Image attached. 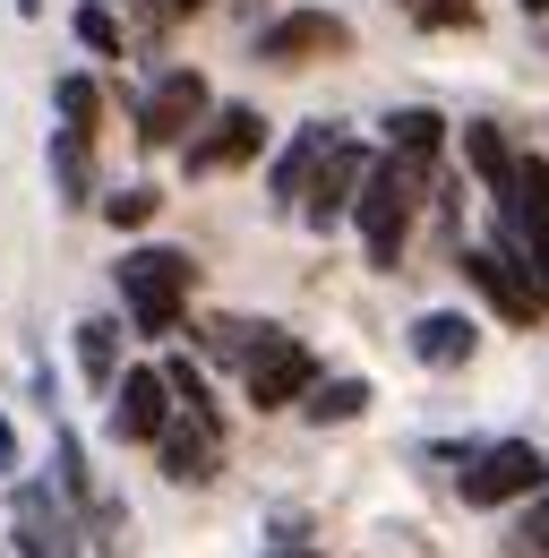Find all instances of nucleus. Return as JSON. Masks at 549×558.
<instances>
[{
  "label": "nucleus",
  "instance_id": "1",
  "mask_svg": "<svg viewBox=\"0 0 549 558\" xmlns=\"http://www.w3.org/2000/svg\"><path fill=\"white\" fill-rule=\"evenodd\" d=\"M429 163H438V155H395V146H387V163H369V181H361V198H352V223H361L378 276L404 267L412 215H420V198H429Z\"/></svg>",
  "mask_w": 549,
  "mask_h": 558
},
{
  "label": "nucleus",
  "instance_id": "26",
  "mask_svg": "<svg viewBox=\"0 0 549 558\" xmlns=\"http://www.w3.org/2000/svg\"><path fill=\"white\" fill-rule=\"evenodd\" d=\"M0 473L17 482V429H9V421H0Z\"/></svg>",
  "mask_w": 549,
  "mask_h": 558
},
{
  "label": "nucleus",
  "instance_id": "18",
  "mask_svg": "<svg viewBox=\"0 0 549 558\" xmlns=\"http://www.w3.org/2000/svg\"><path fill=\"white\" fill-rule=\"evenodd\" d=\"M52 473H61V498L77 507V524L95 515V498H103V482L86 473V447H77V429H52Z\"/></svg>",
  "mask_w": 549,
  "mask_h": 558
},
{
  "label": "nucleus",
  "instance_id": "11",
  "mask_svg": "<svg viewBox=\"0 0 549 558\" xmlns=\"http://www.w3.org/2000/svg\"><path fill=\"white\" fill-rule=\"evenodd\" d=\"M343 130L335 121H309V130H301V138L283 146V155H274V172H267V190H274V207L292 215L301 207V198H309V181H318V163H327V146H335Z\"/></svg>",
  "mask_w": 549,
  "mask_h": 558
},
{
  "label": "nucleus",
  "instance_id": "4",
  "mask_svg": "<svg viewBox=\"0 0 549 558\" xmlns=\"http://www.w3.org/2000/svg\"><path fill=\"white\" fill-rule=\"evenodd\" d=\"M541 482H549V456L524 447V438H498V447L464 456V498L473 507H515V498H533Z\"/></svg>",
  "mask_w": 549,
  "mask_h": 558
},
{
  "label": "nucleus",
  "instance_id": "21",
  "mask_svg": "<svg viewBox=\"0 0 549 558\" xmlns=\"http://www.w3.org/2000/svg\"><path fill=\"white\" fill-rule=\"evenodd\" d=\"M155 207H163V198H155L146 181H130V190H112V198H103V223H112V232H146Z\"/></svg>",
  "mask_w": 549,
  "mask_h": 558
},
{
  "label": "nucleus",
  "instance_id": "17",
  "mask_svg": "<svg viewBox=\"0 0 549 558\" xmlns=\"http://www.w3.org/2000/svg\"><path fill=\"white\" fill-rule=\"evenodd\" d=\"M77 369H86L95 396L121 387V327H112V318H86V327H77Z\"/></svg>",
  "mask_w": 549,
  "mask_h": 558
},
{
  "label": "nucleus",
  "instance_id": "2",
  "mask_svg": "<svg viewBox=\"0 0 549 558\" xmlns=\"http://www.w3.org/2000/svg\"><path fill=\"white\" fill-rule=\"evenodd\" d=\"M112 283H121V310H130L137 336H172L181 327V310H190V283H198V258L190 250H121V267H112Z\"/></svg>",
  "mask_w": 549,
  "mask_h": 558
},
{
  "label": "nucleus",
  "instance_id": "16",
  "mask_svg": "<svg viewBox=\"0 0 549 558\" xmlns=\"http://www.w3.org/2000/svg\"><path fill=\"white\" fill-rule=\"evenodd\" d=\"M369 413V378H318L309 396H301V421H318V429H343V421Z\"/></svg>",
  "mask_w": 549,
  "mask_h": 558
},
{
  "label": "nucleus",
  "instance_id": "22",
  "mask_svg": "<svg viewBox=\"0 0 549 558\" xmlns=\"http://www.w3.org/2000/svg\"><path fill=\"white\" fill-rule=\"evenodd\" d=\"M52 104H61L69 130H86V138H95V121H103V95H95V77H61V86H52Z\"/></svg>",
  "mask_w": 549,
  "mask_h": 558
},
{
  "label": "nucleus",
  "instance_id": "24",
  "mask_svg": "<svg viewBox=\"0 0 549 558\" xmlns=\"http://www.w3.org/2000/svg\"><path fill=\"white\" fill-rule=\"evenodd\" d=\"M412 17H420V26H473L480 9L473 0H412Z\"/></svg>",
  "mask_w": 549,
  "mask_h": 558
},
{
  "label": "nucleus",
  "instance_id": "25",
  "mask_svg": "<svg viewBox=\"0 0 549 558\" xmlns=\"http://www.w3.org/2000/svg\"><path fill=\"white\" fill-rule=\"evenodd\" d=\"M515 550H524V558H549V498H533V515H524Z\"/></svg>",
  "mask_w": 549,
  "mask_h": 558
},
{
  "label": "nucleus",
  "instance_id": "28",
  "mask_svg": "<svg viewBox=\"0 0 549 558\" xmlns=\"http://www.w3.org/2000/svg\"><path fill=\"white\" fill-rule=\"evenodd\" d=\"M9 9H17V17H44V0H9Z\"/></svg>",
  "mask_w": 549,
  "mask_h": 558
},
{
  "label": "nucleus",
  "instance_id": "13",
  "mask_svg": "<svg viewBox=\"0 0 549 558\" xmlns=\"http://www.w3.org/2000/svg\"><path fill=\"white\" fill-rule=\"evenodd\" d=\"M52 190H61V207H86L95 198V138L86 130H52Z\"/></svg>",
  "mask_w": 549,
  "mask_h": 558
},
{
  "label": "nucleus",
  "instance_id": "9",
  "mask_svg": "<svg viewBox=\"0 0 549 558\" xmlns=\"http://www.w3.org/2000/svg\"><path fill=\"white\" fill-rule=\"evenodd\" d=\"M361 181H369V155L352 138H335L327 163H318V181H309V198H301V223L309 232H335L343 215H352V198H361Z\"/></svg>",
  "mask_w": 549,
  "mask_h": 558
},
{
  "label": "nucleus",
  "instance_id": "12",
  "mask_svg": "<svg viewBox=\"0 0 549 558\" xmlns=\"http://www.w3.org/2000/svg\"><path fill=\"white\" fill-rule=\"evenodd\" d=\"M473 352H480V327L464 310H420V318H412V361H420V369H464Z\"/></svg>",
  "mask_w": 549,
  "mask_h": 558
},
{
  "label": "nucleus",
  "instance_id": "3",
  "mask_svg": "<svg viewBox=\"0 0 549 558\" xmlns=\"http://www.w3.org/2000/svg\"><path fill=\"white\" fill-rule=\"evenodd\" d=\"M267 155V112L258 104H223V112H206V130L181 146V163H190V181H215V172H241V163H258Z\"/></svg>",
  "mask_w": 549,
  "mask_h": 558
},
{
  "label": "nucleus",
  "instance_id": "29",
  "mask_svg": "<svg viewBox=\"0 0 549 558\" xmlns=\"http://www.w3.org/2000/svg\"><path fill=\"white\" fill-rule=\"evenodd\" d=\"M524 9H541V17H549V0H524Z\"/></svg>",
  "mask_w": 549,
  "mask_h": 558
},
{
  "label": "nucleus",
  "instance_id": "8",
  "mask_svg": "<svg viewBox=\"0 0 549 558\" xmlns=\"http://www.w3.org/2000/svg\"><path fill=\"white\" fill-rule=\"evenodd\" d=\"M181 413V396H172V378L163 369H121V387H112V429L130 438V447H155L163 429Z\"/></svg>",
  "mask_w": 549,
  "mask_h": 558
},
{
  "label": "nucleus",
  "instance_id": "23",
  "mask_svg": "<svg viewBox=\"0 0 549 558\" xmlns=\"http://www.w3.org/2000/svg\"><path fill=\"white\" fill-rule=\"evenodd\" d=\"M163 378H172L181 413H198V421H223V413H215V396H206V369H198V361H163Z\"/></svg>",
  "mask_w": 549,
  "mask_h": 558
},
{
  "label": "nucleus",
  "instance_id": "15",
  "mask_svg": "<svg viewBox=\"0 0 549 558\" xmlns=\"http://www.w3.org/2000/svg\"><path fill=\"white\" fill-rule=\"evenodd\" d=\"M378 130H387L395 155H438V146H447V112H438V104H395Z\"/></svg>",
  "mask_w": 549,
  "mask_h": 558
},
{
  "label": "nucleus",
  "instance_id": "27",
  "mask_svg": "<svg viewBox=\"0 0 549 558\" xmlns=\"http://www.w3.org/2000/svg\"><path fill=\"white\" fill-rule=\"evenodd\" d=\"M155 9H163V17H198L206 0H155Z\"/></svg>",
  "mask_w": 549,
  "mask_h": 558
},
{
  "label": "nucleus",
  "instance_id": "14",
  "mask_svg": "<svg viewBox=\"0 0 549 558\" xmlns=\"http://www.w3.org/2000/svg\"><path fill=\"white\" fill-rule=\"evenodd\" d=\"M464 163H473V181H480V190L498 198V190L515 181V138H507L498 121H473V130H464Z\"/></svg>",
  "mask_w": 549,
  "mask_h": 558
},
{
  "label": "nucleus",
  "instance_id": "10",
  "mask_svg": "<svg viewBox=\"0 0 549 558\" xmlns=\"http://www.w3.org/2000/svg\"><path fill=\"white\" fill-rule=\"evenodd\" d=\"M155 456H163V473L172 482H215V464H223V421H198V413H172V429L155 438Z\"/></svg>",
  "mask_w": 549,
  "mask_h": 558
},
{
  "label": "nucleus",
  "instance_id": "20",
  "mask_svg": "<svg viewBox=\"0 0 549 558\" xmlns=\"http://www.w3.org/2000/svg\"><path fill=\"white\" fill-rule=\"evenodd\" d=\"M77 44L95 52V61H121V17H112V0H77Z\"/></svg>",
  "mask_w": 549,
  "mask_h": 558
},
{
  "label": "nucleus",
  "instance_id": "5",
  "mask_svg": "<svg viewBox=\"0 0 549 558\" xmlns=\"http://www.w3.org/2000/svg\"><path fill=\"white\" fill-rule=\"evenodd\" d=\"M241 387H249V404H258V413H292V404H301V396L318 387V352L301 344V336H283V327H274L267 344L249 352Z\"/></svg>",
  "mask_w": 549,
  "mask_h": 558
},
{
  "label": "nucleus",
  "instance_id": "30",
  "mask_svg": "<svg viewBox=\"0 0 549 558\" xmlns=\"http://www.w3.org/2000/svg\"><path fill=\"white\" fill-rule=\"evenodd\" d=\"M283 558H318V550H283Z\"/></svg>",
  "mask_w": 549,
  "mask_h": 558
},
{
  "label": "nucleus",
  "instance_id": "6",
  "mask_svg": "<svg viewBox=\"0 0 549 558\" xmlns=\"http://www.w3.org/2000/svg\"><path fill=\"white\" fill-rule=\"evenodd\" d=\"M215 95H206L198 70H163L137 104V146H190V130H206Z\"/></svg>",
  "mask_w": 549,
  "mask_h": 558
},
{
  "label": "nucleus",
  "instance_id": "7",
  "mask_svg": "<svg viewBox=\"0 0 549 558\" xmlns=\"http://www.w3.org/2000/svg\"><path fill=\"white\" fill-rule=\"evenodd\" d=\"M343 52H352V26L335 9H292V17L258 26V61H274V70H309V61H343Z\"/></svg>",
  "mask_w": 549,
  "mask_h": 558
},
{
  "label": "nucleus",
  "instance_id": "19",
  "mask_svg": "<svg viewBox=\"0 0 549 558\" xmlns=\"http://www.w3.org/2000/svg\"><path fill=\"white\" fill-rule=\"evenodd\" d=\"M274 327L267 318H215V327H206V352H215V361H232V369H249V352L267 344Z\"/></svg>",
  "mask_w": 549,
  "mask_h": 558
}]
</instances>
